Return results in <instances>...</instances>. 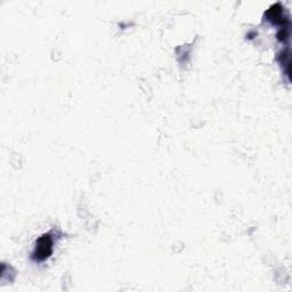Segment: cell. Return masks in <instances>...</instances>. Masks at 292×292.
<instances>
[{"label": "cell", "instance_id": "cell-2", "mask_svg": "<svg viewBox=\"0 0 292 292\" xmlns=\"http://www.w3.org/2000/svg\"><path fill=\"white\" fill-rule=\"evenodd\" d=\"M283 6H282L280 2H276V4L272 5L271 7L268 8V11L265 13L266 19H268L269 22L274 24H280L281 28L282 27H288L289 24V19L287 16L283 15Z\"/></svg>", "mask_w": 292, "mask_h": 292}, {"label": "cell", "instance_id": "cell-3", "mask_svg": "<svg viewBox=\"0 0 292 292\" xmlns=\"http://www.w3.org/2000/svg\"><path fill=\"white\" fill-rule=\"evenodd\" d=\"M278 61H280V63L283 65L285 73H287V76L289 77V79H290V74H291V58H290V49L287 48V49L281 51L280 55H278Z\"/></svg>", "mask_w": 292, "mask_h": 292}, {"label": "cell", "instance_id": "cell-4", "mask_svg": "<svg viewBox=\"0 0 292 292\" xmlns=\"http://www.w3.org/2000/svg\"><path fill=\"white\" fill-rule=\"evenodd\" d=\"M288 38H289V29H288V27H282L281 29H280V31L277 32V39L280 41H287L288 40Z\"/></svg>", "mask_w": 292, "mask_h": 292}, {"label": "cell", "instance_id": "cell-1", "mask_svg": "<svg viewBox=\"0 0 292 292\" xmlns=\"http://www.w3.org/2000/svg\"><path fill=\"white\" fill-rule=\"evenodd\" d=\"M54 240L50 234H44L38 239L35 249L32 254V259L35 261H44L53 254Z\"/></svg>", "mask_w": 292, "mask_h": 292}]
</instances>
